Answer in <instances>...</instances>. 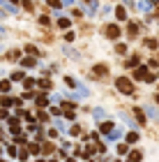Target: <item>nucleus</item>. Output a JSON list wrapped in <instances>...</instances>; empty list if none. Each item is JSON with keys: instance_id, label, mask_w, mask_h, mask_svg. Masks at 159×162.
Instances as JSON below:
<instances>
[{"instance_id": "obj_1", "label": "nucleus", "mask_w": 159, "mask_h": 162, "mask_svg": "<svg viewBox=\"0 0 159 162\" xmlns=\"http://www.w3.org/2000/svg\"><path fill=\"white\" fill-rule=\"evenodd\" d=\"M85 95H90V93H88V88L78 81V90H76V93H72V97H74V100H83Z\"/></svg>"}, {"instance_id": "obj_2", "label": "nucleus", "mask_w": 159, "mask_h": 162, "mask_svg": "<svg viewBox=\"0 0 159 162\" xmlns=\"http://www.w3.org/2000/svg\"><path fill=\"white\" fill-rule=\"evenodd\" d=\"M118 90H122V93H132V84H129L127 79H118Z\"/></svg>"}, {"instance_id": "obj_3", "label": "nucleus", "mask_w": 159, "mask_h": 162, "mask_svg": "<svg viewBox=\"0 0 159 162\" xmlns=\"http://www.w3.org/2000/svg\"><path fill=\"white\" fill-rule=\"evenodd\" d=\"M145 114H148L150 116V118H152V120H159V114H157V109H154V107H145Z\"/></svg>"}, {"instance_id": "obj_4", "label": "nucleus", "mask_w": 159, "mask_h": 162, "mask_svg": "<svg viewBox=\"0 0 159 162\" xmlns=\"http://www.w3.org/2000/svg\"><path fill=\"white\" fill-rule=\"evenodd\" d=\"M120 137H122V130H118V127H113L111 132H108V139L111 141H115V139H120Z\"/></svg>"}, {"instance_id": "obj_5", "label": "nucleus", "mask_w": 159, "mask_h": 162, "mask_svg": "<svg viewBox=\"0 0 159 162\" xmlns=\"http://www.w3.org/2000/svg\"><path fill=\"white\" fill-rule=\"evenodd\" d=\"M152 2H136V9H141V12H150V9H152Z\"/></svg>"}, {"instance_id": "obj_6", "label": "nucleus", "mask_w": 159, "mask_h": 162, "mask_svg": "<svg viewBox=\"0 0 159 162\" xmlns=\"http://www.w3.org/2000/svg\"><path fill=\"white\" fill-rule=\"evenodd\" d=\"M106 35H108V37H118V35H120V28H118V26H108V28H106Z\"/></svg>"}, {"instance_id": "obj_7", "label": "nucleus", "mask_w": 159, "mask_h": 162, "mask_svg": "<svg viewBox=\"0 0 159 162\" xmlns=\"http://www.w3.org/2000/svg\"><path fill=\"white\" fill-rule=\"evenodd\" d=\"M136 79H148V67H139L136 70Z\"/></svg>"}, {"instance_id": "obj_8", "label": "nucleus", "mask_w": 159, "mask_h": 162, "mask_svg": "<svg viewBox=\"0 0 159 162\" xmlns=\"http://www.w3.org/2000/svg\"><path fill=\"white\" fill-rule=\"evenodd\" d=\"M92 116H95V118H97V120H102V118H104V116H106V111H104V109H102V107H97V109H95V111H92Z\"/></svg>"}, {"instance_id": "obj_9", "label": "nucleus", "mask_w": 159, "mask_h": 162, "mask_svg": "<svg viewBox=\"0 0 159 162\" xmlns=\"http://www.w3.org/2000/svg\"><path fill=\"white\" fill-rule=\"evenodd\" d=\"M83 9H85L88 14H95V12H97V2H92V5H83Z\"/></svg>"}, {"instance_id": "obj_10", "label": "nucleus", "mask_w": 159, "mask_h": 162, "mask_svg": "<svg viewBox=\"0 0 159 162\" xmlns=\"http://www.w3.org/2000/svg\"><path fill=\"white\" fill-rule=\"evenodd\" d=\"M115 14H118V19H120V21H125V16H127V12H125V7L120 5L118 9H115Z\"/></svg>"}, {"instance_id": "obj_11", "label": "nucleus", "mask_w": 159, "mask_h": 162, "mask_svg": "<svg viewBox=\"0 0 159 162\" xmlns=\"http://www.w3.org/2000/svg\"><path fill=\"white\" fill-rule=\"evenodd\" d=\"M136 139H139V134H136V132H129V134H127V141H129V144H134Z\"/></svg>"}, {"instance_id": "obj_12", "label": "nucleus", "mask_w": 159, "mask_h": 162, "mask_svg": "<svg viewBox=\"0 0 159 162\" xmlns=\"http://www.w3.org/2000/svg\"><path fill=\"white\" fill-rule=\"evenodd\" d=\"M141 160V153L136 151V153H132V157H129V162H139Z\"/></svg>"}, {"instance_id": "obj_13", "label": "nucleus", "mask_w": 159, "mask_h": 162, "mask_svg": "<svg viewBox=\"0 0 159 162\" xmlns=\"http://www.w3.org/2000/svg\"><path fill=\"white\" fill-rule=\"evenodd\" d=\"M127 151H129V148H127V144H120V146H118V153H120V155H125Z\"/></svg>"}, {"instance_id": "obj_14", "label": "nucleus", "mask_w": 159, "mask_h": 162, "mask_svg": "<svg viewBox=\"0 0 159 162\" xmlns=\"http://www.w3.org/2000/svg\"><path fill=\"white\" fill-rule=\"evenodd\" d=\"M111 130H113L111 123H104V125H102V132H104V134H106V132H111Z\"/></svg>"}, {"instance_id": "obj_15", "label": "nucleus", "mask_w": 159, "mask_h": 162, "mask_svg": "<svg viewBox=\"0 0 159 162\" xmlns=\"http://www.w3.org/2000/svg\"><path fill=\"white\" fill-rule=\"evenodd\" d=\"M23 65H26V67H32V65H35V58H26V60H23Z\"/></svg>"}, {"instance_id": "obj_16", "label": "nucleus", "mask_w": 159, "mask_h": 162, "mask_svg": "<svg viewBox=\"0 0 159 162\" xmlns=\"http://www.w3.org/2000/svg\"><path fill=\"white\" fill-rule=\"evenodd\" d=\"M12 79H14V81H19V79H23V72H14V74H12Z\"/></svg>"}, {"instance_id": "obj_17", "label": "nucleus", "mask_w": 159, "mask_h": 162, "mask_svg": "<svg viewBox=\"0 0 159 162\" xmlns=\"http://www.w3.org/2000/svg\"><path fill=\"white\" fill-rule=\"evenodd\" d=\"M58 23H60L62 28H67V26H69V19H60V21H58Z\"/></svg>"}, {"instance_id": "obj_18", "label": "nucleus", "mask_w": 159, "mask_h": 162, "mask_svg": "<svg viewBox=\"0 0 159 162\" xmlns=\"http://www.w3.org/2000/svg\"><path fill=\"white\" fill-rule=\"evenodd\" d=\"M67 162H74V160H67Z\"/></svg>"}]
</instances>
